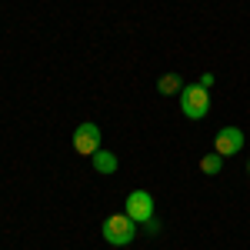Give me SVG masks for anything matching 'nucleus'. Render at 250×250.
Here are the masks:
<instances>
[{"instance_id":"1","label":"nucleus","mask_w":250,"mask_h":250,"mask_svg":"<svg viewBox=\"0 0 250 250\" xmlns=\"http://www.w3.org/2000/svg\"><path fill=\"white\" fill-rule=\"evenodd\" d=\"M100 233H104V240H107L110 247H127V244L137 237V224L127 217V213H110V217L104 220Z\"/></svg>"},{"instance_id":"2","label":"nucleus","mask_w":250,"mask_h":250,"mask_svg":"<svg viewBox=\"0 0 250 250\" xmlns=\"http://www.w3.org/2000/svg\"><path fill=\"white\" fill-rule=\"evenodd\" d=\"M180 110H184V117H190V120H204V117L210 114V94L200 83H187L180 90Z\"/></svg>"},{"instance_id":"3","label":"nucleus","mask_w":250,"mask_h":250,"mask_svg":"<svg viewBox=\"0 0 250 250\" xmlns=\"http://www.w3.org/2000/svg\"><path fill=\"white\" fill-rule=\"evenodd\" d=\"M124 207H127L124 213L134 220L137 227H144V224L154 217V197H150L147 190H134L130 197H127V200H124Z\"/></svg>"},{"instance_id":"4","label":"nucleus","mask_w":250,"mask_h":250,"mask_svg":"<svg viewBox=\"0 0 250 250\" xmlns=\"http://www.w3.org/2000/svg\"><path fill=\"white\" fill-rule=\"evenodd\" d=\"M74 150H77L80 157H94L97 150H100V127L97 124H80L77 130H74Z\"/></svg>"},{"instance_id":"5","label":"nucleus","mask_w":250,"mask_h":250,"mask_svg":"<svg viewBox=\"0 0 250 250\" xmlns=\"http://www.w3.org/2000/svg\"><path fill=\"white\" fill-rule=\"evenodd\" d=\"M244 130L240 127H224L220 134L213 137V154H220V157H233V154H240L244 150Z\"/></svg>"},{"instance_id":"6","label":"nucleus","mask_w":250,"mask_h":250,"mask_svg":"<svg viewBox=\"0 0 250 250\" xmlns=\"http://www.w3.org/2000/svg\"><path fill=\"white\" fill-rule=\"evenodd\" d=\"M90 164H94L97 173H117V154H107V150H97L90 157Z\"/></svg>"},{"instance_id":"7","label":"nucleus","mask_w":250,"mask_h":250,"mask_svg":"<svg viewBox=\"0 0 250 250\" xmlns=\"http://www.w3.org/2000/svg\"><path fill=\"white\" fill-rule=\"evenodd\" d=\"M157 90H160L164 97L180 94V90H184V80H180V74H164V77L157 80Z\"/></svg>"},{"instance_id":"8","label":"nucleus","mask_w":250,"mask_h":250,"mask_svg":"<svg viewBox=\"0 0 250 250\" xmlns=\"http://www.w3.org/2000/svg\"><path fill=\"white\" fill-rule=\"evenodd\" d=\"M220 167H224V157H220V154H207L204 160H200V170L207 173V177L220 173Z\"/></svg>"},{"instance_id":"9","label":"nucleus","mask_w":250,"mask_h":250,"mask_svg":"<svg viewBox=\"0 0 250 250\" xmlns=\"http://www.w3.org/2000/svg\"><path fill=\"white\" fill-rule=\"evenodd\" d=\"M197 83H200L204 90H210V87H213V74H200V80H197Z\"/></svg>"},{"instance_id":"10","label":"nucleus","mask_w":250,"mask_h":250,"mask_svg":"<svg viewBox=\"0 0 250 250\" xmlns=\"http://www.w3.org/2000/svg\"><path fill=\"white\" fill-rule=\"evenodd\" d=\"M144 230H147V233H157V230H160V224H157L154 217H150V220H147V224H144Z\"/></svg>"},{"instance_id":"11","label":"nucleus","mask_w":250,"mask_h":250,"mask_svg":"<svg viewBox=\"0 0 250 250\" xmlns=\"http://www.w3.org/2000/svg\"><path fill=\"white\" fill-rule=\"evenodd\" d=\"M247 173H250V160H247Z\"/></svg>"}]
</instances>
